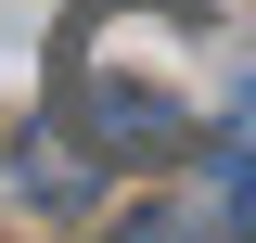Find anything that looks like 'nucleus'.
<instances>
[{
  "label": "nucleus",
  "instance_id": "nucleus-1",
  "mask_svg": "<svg viewBox=\"0 0 256 243\" xmlns=\"http://www.w3.org/2000/svg\"><path fill=\"white\" fill-rule=\"evenodd\" d=\"M230 102L244 77L205 0H77L52 38V116L102 166H180Z\"/></svg>",
  "mask_w": 256,
  "mask_h": 243
},
{
  "label": "nucleus",
  "instance_id": "nucleus-3",
  "mask_svg": "<svg viewBox=\"0 0 256 243\" xmlns=\"http://www.w3.org/2000/svg\"><path fill=\"white\" fill-rule=\"evenodd\" d=\"M102 243H205V218H180V205H154V218H128V230H102Z\"/></svg>",
  "mask_w": 256,
  "mask_h": 243
},
{
  "label": "nucleus",
  "instance_id": "nucleus-2",
  "mask_svg": "<svg viewBox=\"0 0 256 243\" xmlns=\"http://www.w3.org/2000/svg\"><path fill=\"white\" fill-rule=\"evenodd\" d=\"M192 154H205V230H218V243H256V116L230 102Z\"/></svg>",
  "mask_w": 256,
  "mask_h": 243
}]
</instances>
